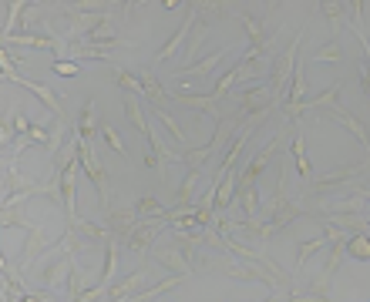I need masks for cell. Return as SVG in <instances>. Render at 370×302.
I'll list each match as a JSON object with an SVG mask.
<instances>
[{"mask_svg":"<svg viewBox=\"0 0 370 302\" xmlns=\"http://www.w3.org/2000/svg\"><path fill=\"white\" fill-rule=\"evenodd\" d=\"M98 131H102V138L108 141V145H111V148H115L118 155H121V158H131V151H128V145L121 141V135H118V131H115L111 125H108V121H102V125H98Z\"/></svg>","mask_w":370,"mask_h":302,"instance_id":"30","label":"cell"},{"mask_svg":"<svg viewBox=\"0 0 370 302\" xmlns=\"http://www.w3.org/2000/svg\"><path fill=\"white\" fill-rule=\"evenodd\" d=\"M138 212L135 208H111L108 212V228H111V235H118V239H128L135 228H138Z\"/></svg>","mask_w":370,"mask_h":302,"instance_id":"9","label":"cell"},{"mask_svg":"<svg viewBox=\"0 0 370 302\" xmlns=\"http://www.w3.org/2000/svg\"><path fill=\"white\" fill-rule=\"evenodd\" d=\"M303 212H307V205H303V201H290V198H286L283 205H276V208H273V218H269V222H273V225H276V232H280V228H286L290 222H296Z\"/></svg>","mask_w":370,"mask_h":302,"instance_id":"18","label":"cell"},{"mask_svg":"<svg viewBox=\"0 0 370 302\" xmlns=\"http://www.w3.org/2000/svg\"><path fill=\"white\" fill-rule=\"evenodd\" d=\"M138 81H141V88H145V98L152 101V108H165L168 94L162 91V84H158V77H155L152 71H138Z\"/></svg>","mask_w":370,"mask_h":302,"instance_id":"20","label":"cell"},{"mask_svg":"<svg viewBox=\"0 0 370 302\" xmlns=\"http://www.w3.org/2000/svg\"><path fill=\"white\" fill-rule=\"evenodd\" d=\"M125 118L135 125V131L138 135H152V121H148V114H145V108H141V101L135 98V94H125Z\"/></svg>","mask_w":370,"mask_h":302,"instance_id":"17","label":"cell"},{"mask_svg":"<svg viewBox=\"0 0 370 302\" xmlns=\"http://www.w3.org/2000/svg\"><path fill=\"white\" fill-rule=\"evenodd\" d=\"M162 228H168V222L165 218H158V222H141L138 228H135V232H131V235H128V249L131 252H138V255H145V252L152 249V242H155V235H158V232H162Z\"/></svg>","mask_w":370,"mask_h":302,"instance_id":"7","label":"cell"},{"mask_svg":"<svg viewBox=\"0 0 370 302\" xmlns=\"http://www.w3.org/2000/svg\"><path fill=\"white\" fill-rule=\"evenodd\" d=\"M145 276H148V272H145V265H138V269H135V272H131L125 282H118V286H108V302H118V299H131V296H138L135 289H141V286H145Z\"/></svg>","mask_w":370,"mask_h":302,"instance_id":"12","label":"cell"},{"mask_svg":"<svg viewBox=\"0 0 370 302\" xmlns=\"http://www.w3.org/2000/svg\"><path fill=\"white\" fill-rule=\"evenodd\" d=\"M98 125H102V121H98V108H94V101H85V108H81V114H77V121H75L71 131L77 135V141H88V145H91Z\"/></svg>","mask_w":370,"mask_h":302,"instance_id":"10","label":"cell"},{"mask_svg":"<svg viewBox=\"0 0 370 302\" xmlns=\"http://www.w3.org/2000/svg\"><path fill=\"white\" fill-rule=\"evenodd\" d=\"M323 118H330V121H337V125L344 128V131H350V135H354V138H357L360 145L367 148V155H370V131L364 128V121H360L357 114H350L344 104H337L333 111H323Z\"/></svg>","mask_w":370,"mask_h":302,"instance_id":"6","label":"cell"},{"mask_svg":"<svg viewBox=\"0 0 370 302\" xmlns=\"http://www.w3.org/2000/svg\"><path fill=\"white\" fill-rule=\"evenodd\" d=\"M370 175V155L364 162L357 164H347V168H337V172H327V175H317L313 178V189L317 191H333L340 189V185H350V181H357V178Z\"/></svg>","mask_w":370,"mask_h":302,"instance_id":"4","label":"cell"},{"mask_svg":"<svg viewBox=\"0 0 370 302\" xmlns=\"http://www.w3.org/2000/svg\"><path fill=\"white\" fill-rule=\"evenodd\" d=\"M232 54V47H219L216 54H209V57H205V61H199V64H185V67H179V71H175V77H202V74H209V71H216L219 67V61H222V57H229Z\"/></svg>","mask_w":370,"mask_h":302,"instance_id":"15","label":"cell"},{"mask_svg":"<svg viewBox=\"0 0 370 302\" xmlns=\"http://www.w3.org/2000/svg\"><path fill=\"white\" fill-rule=\"evenodd\" d=\"M4 44H24V47H51L58 54H64V38H54V34H13V38H4Z\"/></svg>","mask_w":370,"mask_h":302,"instance_id":"11","label":"cell"},{"mask_svg":"<svg viewBox=\"0 0 370 302\" xmlns=\"http://www.w3.org/2000/svg\"><path fill=\"white\" fill-rule=\"evenodd\" d=\"M199 168H189V175H185V181L179 185V205H189L192 195H195V185H199Z\"/></svg>","mask_w":370,"mask_h":302,"instance_id":"32","label":"cell"},{"mask_svg":"<svg viewBox=\"0 0 370 302\" xmlns=\"http://www.w3.org/2000/svg\"><path fill=\"white\" fill-rule=\"evenodd\" d=\"M185 7H189V13H185V21H182L179 30H175V34H172V38L165 40V47H162L158 54H155V64L172 61V54H175V50H179L182 44H185V38H189L192 30H195V24H199V7H195V4H185Z\"/></svg>","mask_w":370,"mask_h":302,"instance_id":"5","label":"cell"},{"mask_svg":"<svg viewBox=\"0 0 370 302\" xmlns=\"http://www.w3.org/2000/svg\"><path fill=\"white\" fill-rule=\"evenodd\" d=\"M44 249H48V232H44L40 225H34V228H31V239H27V245H24V259H21V269H27V265L34 262V259H38Z\"/></svg>","mask_w":370,"mask_h":302,"instance_id":"19","label":"cell"},{"mask_svg":"<svg viewBox=\"0 0 370 302\" xmlns=\"http://www.w3.org/2000/svg\"><path fill=\"white\" fill-rule=\"evenodd\" d=\"M54 74L75 77V74H81V64H75V61H54Z\"/></svg>","mask_w":370,"mask_h":302,"instance_id":"34","label":"cell"},{"mask_svg":"<svg viewBox=\"0 0 370 302\" xmlns=\"http://www.w3.org/2000/svg\"><path fill=\"white\" fill-rule=\"evenodd\" d=\"M205 30H209V24H199V27H195V34H192V40H189V50H185V61H192V57H195L199 44L205 40Z\"/></svg>","mask_w":370,"mask_h":302,"instance_id":"33","label":"cell"},{"mask_svg":"<svg viewBox=\"0 0 370 302\" xmlns=\"http://www.w3.org/2000/svg\"><path fill=\"white\" fill-rule=\"evenodd\" d=\"M135 212H138V218H141V215H145V218H165V208H162V205H158V198H152V195L138 198Z\"/></svg>","mask_w":370,"mask_h":302,"instance_id":"31","label":"cell"},{"mask_svg":"<svg viewBox=\"0 0 370 302\" xmlns=\"http://www.w3.org/2000/svg\"><path fill=\"white\" fill-rule=\"evenodd\" d=\"M115 269H118V235L104 242V269H102V282H98V286L108 289V282L115 279Z\"/></svg>","mask_w":370,"mask_h":302,"instance_id":"24","label":"cell"},{"mask_svg":"<svg viewBox=\"0 0 370 302\" xmlns=\"http://www.w3.org/2000/svg\"><path fill=\"white\" fill-rule=\"evenodd\" d=\"M145 164H148V168H158V172H162V164H158V158H155V151H152V148L145 151Z\"/></svg>","mask_w":370,"mask_h":302,"instance_id":"37","label":"cell"},{"mask_svg":"<svg viewBox=\"0 0 370 302\" xmlns=\"http://www.w3.org/2000/svg\"><path fill=\"white\" fill-rule=\"evenodd\" d=\"M293 164H296V172H300V178H313V168H310V158H307V138L296 131L293 135Z\"/></svg>","mask_w":370,"mask_h":302,"instance_id":"23","label":"cell"},{"mask_svg":"<svg viewBox=\"0 0 370 302\" xmlns=\"http://www.w3.org/2000/svg\"><path fill=\"white\" fill-rule=\"evenodd\" d=\"M340 88H344V81H333L317 101H303V111H307V108H313V111H333V108L340 104V101H337L340 98Z\"/></svg>","mask_w":370,"mask_h":302,"instance_id":"21","label":"cell"},{"mask_svg":"<svg viewBox=\"0 0 370 302\" xmlns=\"http://www.w3.org/2000/svg\"><path fill=\"white\" fill-rule=\"evenodd\" d=\"M152 114H155V118H158V121H162V125L168 128V135H172V138L179 141V145H182V151L189 148V138H185V131H182V128H179V121H175V118H172V114H168L165 108H152Z\"/></svg>","mask_w":370,"mask_h":302,"instance_id":"28","label":"cell"},{"mask_svg":"<svg viewBox=\"0 0 370 302\" xmlns=\"http://www.w3.org/2000/svg\"><path fill=\"white\" fill-rule=\"evenodd\" d=\"M31 138H34V145H38V141H51L48 138V128H31Z\"/></svg>","mask_w":370,"mask_h":302,"instance_id":"36","label":"cell"},{"mask_svg":"<svg viewBox=\"0 0 370 302\" xmlns=\"http://www.w3.org/2000/svg\"><path fill=\"white\" fill-rule=\"evenodd\" d=\"M367 208H370V195H367Z\"/></svg>","mask_w":370,"mask_h":302,"instance_id":"38","label":"cell"},{"mask_svg":"<svg viewBox=\"0 0 370 302\" xmlns=\"http://www.w3.org/2000/svg\"><path fill=\"white\" fill-rule=\"evenodd\" d=\"M317 7H320V13L330 21L333 30H340V27L347 24V13H350L347 4H340V0H323V4H317Z\"/></svg>","mask_w":370,"mask_h":302,"instance_id":"22","label":"cell"},{"mask_svg":"<svg viewBox=\"0 0 370 302\" xmlns=\"http://www.w3.org/2000/svg\"><path fill=\"white\" fill-rule=\"evenodd\" d=\"M236 21H239V24L246 27V30H249V44H253V54H269V47H273V38H269L266 30H263V21H256L253 13H236Z\"/></svg>","mask_w":370,"mask_h":302,"instance_id":"8","label":"cell"},{"mask_svg":"<svg viewBox=\"0 0 370 302\" xmlns=\"http://www.w3.org/2000/svg\"><path fill=\"white\" fill-rule=\"evenodd\" d=\"M175 101H182V104H185V108H192V111H209V118H212L216 125L229 118V114L219 111V101H212V94H209V98H199V94H175Z\"/></svg>","mask_w":370,"mask_h":302,"instance_id":"16","label":"cell"},{"mask_svg":"<svg viewBox=\"0 0 370 302\" xmlns=\"http://www.w3.org/2000/svg\"><path fill=\"white\" fill-rule=\"evenodd\" d=\"M360 81H364V94L370 98V67L364 61H360Z\"/></svg>","mask_w":370,"mask_h":302,"instance_id":"35","label":"cell"},{"mask_svg":"<svg viewBox=\"0 0 370 302\" xmlns=\"http://www.w3.org/2000/svg\"><path fill=\"white\" fill-rule=\"evenodd\" d=\"M296 249H300L296 252V272H303V265H307L320 249H327V239H323V235H317V239H303Z\"/></svg>","mask_w":370,"mask_h":302,"instance_id":"26","label":"cell"},{"mask_svg":"<svg viewBox=\"0 0 370 302\" xmlns=\"http://www.w3.org/2000/svg\"><path fill=\"white\" fill-rule=\"evenodd\" d=\"M71 262H75V252H67V255L58 259V262H48L44 265V272H40V286H44V289L61 286L64 279H67V272H71Z\"/></svg>","mask_w":370,"mask_h":302,"instance_id":"13","label":"cell"},{"mask_svg":"<svg viewBox=\"0 0 370 302\" xmlns=\"http://www.w3.org/2000/svg\"><path fill=\"white\" fill-rule=\"evenodd\" d=\"M313 61H327V64L344 61V47H340V40L333 38V40H327L323 47H317V50H313Z\"/></svg>","mask_w":370,"mask_h":302,"instance_id":"29","label":"cell"},{"mask_svg":"<svg viewBox=\"0 0 370 302\" xmlns=\"http://www.w3.org/2000/svg\"><path fill=\"white\" fill-rule=\"evenodd\" d=\"M347 255L357 259V262H370V235L367 232H354L347 239Z\"/></svg>","mask_w":370,"mask_h":302,"instance_id":"25","label":"cell"},{"mask_svg":"<svg viewBox=\"0 0 370 302\" xmlns=\"http://www.w3.org/2000/svg\"><path fill=\"white\" fill-rule=\"evenodd\" d=\"M367 218H370V208H367Z\"/></svg>","mask_w":370,"mask_h":302,"instance_id":"39","label":"cell"},{"mask_svg":"<svg viewBox=\"0 0 370 302\" xmlns=\"http://www.w3.org/2000/svg\"><path fill=\"white\" fill-rule=\"evenodd\" d=\"M303 38H307V24L296 30V38L293 44L283 50L280 57L273 61V74L266 77V84H269V94H273V104L283 98V91L293 84V74H296V64H300V44H303Z\"/></svg>","mask_w":370,"mask_h":302,"instance_id":"1","label":"cell"},{"mask_svg":"<svg viewBox=\"0 0 370 302\" xmlns=\"http://www.w3.org/2000/svg\"><path fill=\"white\" fill-rule=\"evenodd\" d=\"M155 262L165 265L172 276H192V262L182 255V249H155Z\"/></svg>","mask_w":370,"mask_h":302,"instance_id":"14","label":"cell"},{"mask_svg":"<svg viewBox=\"0 0 370 302\" xmlns=\"http://www.w3.org/2000/svg\"><path fill=\"white\" fill-rule=\"evenodd\" d=\"M209 269H219V272H226V279H236V282H263L273 296H280V286H276V279L273 276H263V269L259 265H249V262H205Z\"/></svg>","mask_w":370,"mask_h":302,"instance_id":"3","label":"cell"},{"mask_svg":"<svg viewBox=\"0 0 370 302\" xmlns=\"http://www.w3.org/2000/svg\"><path fill=\"white\" fill-rule=\"evenodd\" d=\"M85 269L77 262H71V272H67V302H77L81 296H85Z\"/></svg>","mask_w":370,"mask_h":302,"instance_id":"27","label":"cell"},{"mask_svg":"<svg viewBox=\"0 0 370 302\" xmlns=\"http://www.w3.org/2000/svg\"><path fill=\"white\" fill-rule=\"evenodd\" d=\"M77 158H81V168H85V175L94 181V189H98V205H102L104 212H111V181H108V172H104V164L94 158V148H91L88 141H77Z\"/></svg>","mask_w":370,"mask_h":302,"instance_id":"2","label":"cell"}]
</instances>
